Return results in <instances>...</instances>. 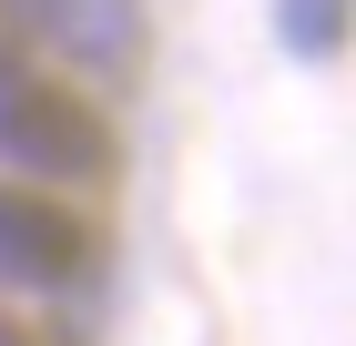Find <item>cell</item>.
<instances>
[{"mask_svg":"<svg viewBox=\"0 0 356 346\" xmlns=\"http://www.w3.org/2000/svg\"><path fill=\"white\" fill-rule=\"evenodd\" d=\"M0 153H21L31 173H112V123L82 102V92H61L51 72H21V61H0Z\"/></svg>","mask_w":356,"mask_h":346,"instance_id":"obj_1","label":"cell"},{"mask_svg":"<svg viewBox=\"0 0 356 346\" xmlns=\"http://www.w3.org/2000/svg\"><path fill=\"white\" fill-rule=\"evenodd\" d=\"M82 255H92V235L72 214H51L41 194H0V265H21L31 285H51V275H72Z\"/></svg>","mask_w":356,"mask_h":346,"instance_id":"obj_2","label":"cell"},{"mask_svg":"<svg viewBox=\"0 0 356 346\" xmlns=\"http://www.w3.org/2000/svg\"><path fill=\"white\" fill-rule=\"evenodd\" d=\"M0 346H41V336H31V326H0Z\"/></svg>","mask_w":356,"mask_h":346,"instance_id":"obj_3","label":"cell"}]
</instances>
